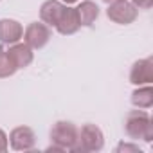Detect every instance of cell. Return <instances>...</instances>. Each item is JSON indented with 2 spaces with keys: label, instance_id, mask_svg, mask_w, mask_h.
<instances>
[{
  "label": "cell",
  "instance_id": "obj_1",
  "mask_svg": "<svg viewBox=\"0 0 153 153\" xmlns=\"http://www.w3.org/2000/svg\"><path fill=\"white\" fill-rule=\"evenodd\" d=\"M124 131L131 140H144V142H151L153 139V123H151V115L142 110H131L126 114L124 117Z\"/></svg>",
  "mask_w": 153,
  "mask_h": 153
},
{
  "label": "cell",
  "instance_id": "obj_2",
  "mask_svg": "<svg viewBox=\"0 0 153 153\" xmlns=\"http://www.w3.org/2000/svg\"><path fill=\"white\" fill-rule=\"evenodd\" d=\"M79 128L70 121H58L51 128V146L47 151H74Z\"/></svg>",
  "mask_w": 153,
  "mask_h": 153
},
{
  "label": "cell",
  "instance_id": "obj_3",
  "mask_svg": "<svg viewBox=\"0 0 153 153\" xmlns=\"http://www.w3.org/2000/svg\"><path fill=\"white\" fill-rule=\"evenodd\" d=\"M105 148V135L99 126L96 124H83L78 131V144H76L74 151H88L96 153Z\"/></svg>",
  "mask_w": 153,
  "mask_h": 153
},
{
  "label": "cell",
  "instance_id": "obj_4",
  "mask_svg": "<svg viewBox=\"0 0 153 153\" xmlns=\"http://www.w3.org/2000/svg\"><path fill=\"white\" fill-rule=\"evenodd\" d=\"M106 16L119 25H130L139 18V9L130 2V0H117L114 4H108Z\"/></svg>",
  "mask_w": 153,
  "mask_h": 153
},
{
  "label": "cell",
  "instance_id": "obj_5",
  "mask_svg": "<svg viewBox=\"0 0 153 153\" xmlns=\"http://www.w3.org/2000/svg\"><path fill=\"white\" fill-rule=\"evenodd\" d=\"M24 42L33 49V51H40L43 49L51 38H52V31L47 24L43 22H31L25 29H24Z\"/></svg>",
  "mask_w": 153,
  "mask_h": 153
},
{
  "label": "cell",
  "instance_id": "obj_6",
  "mask_svg": "<svg viewBox=\"0 0 153 153\" xmlns=\"http://www.w3.org/2000/svg\"><path fill=\"white\" fill-rule=\"evenodd\" d=\"M7 140L15 151H29L36 146V133L29 126H16L11 130Z\"/></svg>",
  "mask_w": 153,
  "mask_h": 153
},
{
  "label": "cell",
  "instance_id": "obj_7",
  "mask_svg": "<svg viewBox=\"0 0 153 153\" xmlns=\"http://www.w3.org/2000/svg\"><path fill=\"white\" fill-rule=\"evenodd\" d=\"M151 81H153V59L151 58L137 59L130 68V83L135 87H142V85H151Z\"/></svg>",
  "mask_w": 153,
  "mask_h": 153
},
{
  "label": "cell",
  "instance_id": "obj_8",
  "mask_svg": "<svg viewBox=\"0 0 153 153\" xmlns=\"http://www.w3.org/2000/svg\"><path fill=\"white\" fill-rule=\"evenodd\" d=\"M24 36V27L18 20L13 18H2L0 20V43L13 45L20 42Z\"/></svg>",
  "mask_w": 153,
  "mask_h": 153
},
{
  "label": "cell",
  "instance_id": "obj_9",
  "mask_svg": "<svg viewBox=\"0 0 153 153\" xmlns=\"http://www.w3.org/2000/svg\"><path fill=\"white\" fill-rule=\"evenodd\" d=\"M81 29V24H79V18H78V11L76 7H68L65 6L63 13H61V18L59 22L56 24V31L63 36H70L74 33H78Z\"/></svg>",
  "mask_w": 153,
  "mask_h": 153
},
{
  "label": "cell",
  "instance_id": "obj_10",
  "mask_svg": "<svg viewBox=\"0 0 153 153\" xmlns=\"http://www.w3.org/2000/svg\"><path fill=\"white\" fill-rule=\"evenodd\" d=\"M67 4H63L61 0H45L40 7V18L43 24H47L49 27H56V24L61 18V13L65 9Z\"/></svg>",
  "mask_w": 153,
  "mask_h": 153
},
{
  "label": "cell",
  "instance_id": "obj_11",
  "mask_svg": "<svg viewBox=\"0 0 153 153\" xmlns=\"http://www.w3.org/2000/svg\"><path fill=\"white\" fill-rule=\"evenodd\" d=\"M7 54L11 56V59L16 65V68H27L33 63V59H34V52H33V49L25 42L24 43H20V42L13 43L7 49Z\"/></svg>",
  "mask_w": 153,
  "mask_h": 153
},
{
  "label": "cell",
  "instance_id": "obj_12",
  "mask_svg": "<svg viewBox=\"0 0 153 153\" xmlns=\"http://www.w3.org/2000/svg\"><path fill=\"white\" fill-rule=\"evenodd\" d=\"M76 11H78V18H79L81 27H90L99 18V13H101L99 6L96 2H92V0H83V2H79Z\"/></svg>",
  "mask_w": 153,
  "mask_h": 153
},
{
  "label": "cell",
  "instance_id": "obj_13",
  "mask_svg": "<svg viewBox=\"0 0 153 153\" xmlns=\"http://www.w3.org/2000/svg\"><path fill=\"white\" fill-rule=\"evenodd\" d=\"M131 105L135 108L148 110L153 106V88L149 85H142L137 90L131 92Z\"/></svg>",
  "mask_w": 153,
  "mask_h": 153
},
{
  "label": "cell",
  "instance_id": "obj_14",
  "mask_svg": "<svg viewBox=\"0 0 153 153\" xmlns=\"http://www.w3.org/2000/svg\"><path fill=\"white\" fill-rule=\"evenodd\" d=\"M16 65L13 63L11 56L7 54V51H2L0 49V79L4 78H9V76H13L16 72Z\"/></svg>",
  "mask_w": 153,
  "mask_h": 153
},
{
  "label": "cell",
  "instance_id": "obj_15",
  "mask_svg": "<svg viewBox=\"0 0 153 153\" xmlns=\"http://www.w3.org/2000/svg\"><path fill=\"white\" fill-rule=\"evenodd\" d=\"M115 151H131V153H142L140 151V148L137 146V144H130V142H121L117 148H115Z\"/></svg>",
  "mask_w": 153,
  "mask_h": 153
},
{
  "label": "cell",
  "instance_id": "obj_16",
  "mask_svg": "<svg viewBox=\"0 0 153 153\" xmlns=\"http://www.w3.org/2000/svg\"><path fill=\"white\" fill-rule=\"evenodd\" d=\"M9 149V140H7V133L0 128V153H4Z\"/></svg>",
  "mask_w": 153,
  "mask_h": 153
},
{
  "label": "cell",
  "instance_id": "obj_17",
  "mask_svg": "<svg viewBox=\"0 0 153 153\" xmlns=\"http://www.w3.org/2000/svg\"><path fill=\"white\" fill-rule=\"evenodd\" d=\"M130 2H131L137 9H149L151 4H153V0H130Z\"/></svg>",
  "mask_w": 153,
  "mask_h": 153
},
{
  "label": "cell",
  "instance_id": "obj_18",
  "mask_svg": "<svg viewBox=\"0 0 153 153\" xmlns=\"http://www.w3.org/2000/svg\"><path fill=\"white\" fill-rule=\"evenodd\" d=\"M63 4H67V6H70V4H76V2H79V0H61Z\"/></svg>",
  "mask_w": 153,
  "mask_h": 153
},
{
  "label": "cell",
  "instance_id": "obj_19",
  "mask_svg": "<svg viewBox=\"0 0 153 153\" xmlns=\"http://www.w3.org/2000/svg\"><path fill=\"white\" fill-rule=\"evenodd\" d=\"M105 4H114V2H117V0H103Z\"/></svg>",
  "mask_w": 153,
  "mask_h": 153
}]
</instances>
